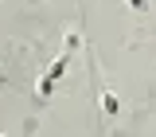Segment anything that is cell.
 Wrapping results in <instances>:
<instances>
[{
  "mask_svg": "<svg viewBox=\"0 0 156 137\" xmlns=\"http://www.w3.org/2000/svg\"><path fill=\"white\" fill-rule=\"evenodd\" d=\"M129 4H133L136 12H144V8H148V4H144V0H129Z\"/></svg>",
  "mask_w": 156,
  "mask_h": 137,
  "instance_id": "obj_3",
  "label": "cell"
},
{
  "mask_svg": "<svg viewBox=\"0 0 156 137\" xmlns=\"http://www.w3.org/2000/svg\"><path fill=\"white\" fill-rule=\"evenodd\" d=\"M101 110H105V114H117L121 106H117V98H113V94H101Z\"/></svg>",
  "mask_w": 156,
  "mask_h": 137,
  "instance_id": "obj_2",
  "label": "cell"
},
{
  "mask_svg": "<svg viewBox=\"0 0 156 137\" xmlns=\"http://www.w3.org/2000/svg\"><path fill=\"white\" fill-rule=\"evenodd\" d=\"M66 67H70V55H58L55 63H51V71H47V75H43V82H39V94H43V98L55 90V82L66 75Z\"/></svg>",
  "mask_w": 156,
  "mask_h": 137,
  "instance_id": "obj_1",
  "label": "cell"
}]
</instances>
